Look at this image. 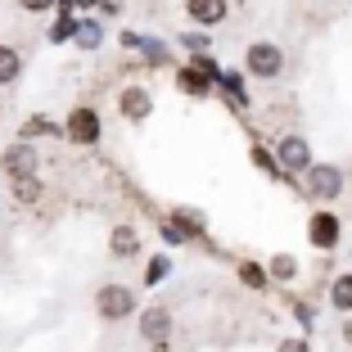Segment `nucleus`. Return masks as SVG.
<instances>
[{"instance_id": "f257e3e1", "label": "nucleus", "mask_w": 352, "mask_h": 352, "mask_svg": "<svg viewBox=\"0 0 352 352\" xmlns=\"http://www.w3.org/2000/svg\"><path fill=\"white\" fill-rule=\"evenodd\" d=\"M244 68H249L258 82H276V77L285 73V50H280L276 41H253L249 50H244Z\"/></svg>"}, {"instance_id": "f03ea898", "label": "nucleus", "mask_w": 352, "mask_h": 352, "mask_svg": "<svg viewBox=\"0 0 352 352\" xmlns=\"http://www.w3.org/2000/svg\"><path fill=\"white\" fill-rule=\"evenodd\" d=\"M95 311H100V321H126V316L135 311V294L126 289V285H100Z\"/></svg>"}, {"instance_id": "7ed1b4c3", "label": "nucleus", "mask_w": 352, "mask_h": 352, "mask_svg": "<svg viewBox=\"0 0 352 352\" xmlns=\"http://www.w3.org/2000/svg\"><path fill=\"white\" fill-rule=\"evenodd\" d=\"M302 176H307L311 199H339L343 195V167H334V163H311Z\"/></svg>"}, {"instance_id": "20e7f679", "label": "nucleus", "mask_w": 352, "mask_h": 352, "mask_svg": "<svg viewBox=\"0 0 352 352\" xmlns=\"http://www.w3.org/2000/svg\"><path fill=\"white\" fill-rule=\"evenodd\" d=\"M63 131H68L73 145H95V140H100V113H95V109H73Z\"/></svg>"}, {"instance_id": "39448f33", "label": "nucleus", "mask_w": 352, "mask_h": 352, "mask_svg": "<svg viewBox=\"0 0 352 352\" xmlns=\"http://www.w3.org/2000/svg\"><path fill=\"white\" fill-rule=\"evenodd\" d=\"M276 158H280L285 172H307L311 167V145L302 140V135H285V140L276 145Z\"/></svg>"}, {"instance_id": "423d86ee", "label": "nucleus", "mask_w": 352, "mask_h": 352, "mask_svg": "<svg viewBox=\"0 0 352 352\" xmlns=\"http://www.w3.org/2000/svg\"><path fill=\"white\" fill-rule=\"evenodd\" d=\"M118 109H122L126 122H145V118L154 113V100H149L145 86H126V91L118 95Z\"/></svg>"}, {"instance_id": "0eeeda50", "label": "nucleus", "mask_w": 352, "mask_h": 352, "mask_svg": "<svg viewBox=\"0 0 352 352\" xmlns=\"http://www.w3.org/2000/svg\"><path fill=\"white\" fill-rule=\"evenodd\" d=\"M140 334H145L149 343H167V334H172V311L167 307H145L140 311Z\"/></svg>"}, {"instance_id": "6e6552de", "label": "nucleus", "mask_w": 352, "mask_h": 352, "mask_svg": "<svg viewBox=\"0 0 352 352\" xmlns=\"http://www.w3.org/2000/svg\"><path fill=\"white\" fill-rule=\"evenodd\" d=\"M226 0H186V14L199 23V28H217L221 19H226Z\"/></svg>"}, {"instance_id": "1a4fd4ad", "label": "nucleus", "mask_w": 352, "mask_h": 352, "mask_svg": "<svg viewBox=\"0 0 352 352\" xmlns=\"http://www.w3.org/2000/svg\"><path fill=\"white\" fill-rule=\"evenodd\" d=\"M307 226H311L307 235H311L316 249H334V244H339V217H334V212H316Z\"/></svg>"}, {"instance_id": "9d476101", "label": "nucleus", "mask_w": 352, "mask_h": 352, "mask_svg": "<svg viewBox=\"0 0 352 352\" xmlns=\"http://www.w3.org/2000/svg\"><path fill=\"white\" fill-rule=\"evenodd\" d=\"M5 172L19 181V176H36V149L28 145V140H19V145L5 154Z\"/></svg>"}, {"instance_id": "9b49d317", "label": "nucleus", "mask_w": 352, "mask_h": 352, "mask_svg": "<svg viewBox=\"0 0 352 352\" xmlns=\"http://www.w3.org/2000/svg\"><path fill=\"white\" fill-rule=\"evenodd\" d=\"M23 73V54L14 45H0V86H14Z\"/></svg>"}, {"instance_id": "f8f14e48", "label": "nucleus", "mask_w": 352, "mask_h": 352, "mask_svg": "<svg viewBox=\"0 0 352 352\" xmlns=\"http://www.w3.org/2000/svg\"><path fill=\"white\" fill-rule=\"evenodd\" d=\"M109 249H113L118 258H131V253L140 249V235H135L131 226H113V235H109Z\"/></svg>"}, {"instance_id": "ddd939ff", "label": "nucleus", "mask_w": 352, "mask_h": 352, "mask_svg": "<svg viewBox=\"0 0 352 352\" xmlns=\"http://www.w3.org/2000/svg\"><path fill=\"white\" fill-rule=\"evenodd\" d=\"M330 302H334L339 311H352V276H339V280L330 285Z\"/></svg>"}, {"instance_id": "4468645a", "label": "nucleus", "mask_w": 352, "mask_h": 352, "mask_svg": "<svg viewBox=\"0 0 352 352\" xmlns=\"http://www.w3.org/2000/svg\"><path fill=\"white\" fill-rule=\"evenodd\" d=\"M14 199H19V204H36V199H41V181H36V176H19V181H14Z\"/></svg>"}, {"instance_id": "2eb2a0df", "label": "nucleus", "mask_w": 352, "mask_h": 352, "mask_svg": "<svg viewBox=\"0 0 352 352\" xmlns=\"http://www.w3.org/2000/svg\"><path fill=\"white\" fill-rule=\"evenodd\" d=\"M181 91H186V95H208V91H212V82H208L199 68H186V73H181Z\"/></svg>"}, {"instance_id": "dca6fc26", "label": "nucleus", "mask_w": 352, "mask_h": 352, "mask_svg": "<svg viewBox=\"0 0 352 352\" xmlns=\"http://www.w3.org/2000/svg\"><path fill=\"white\" fill-rule=\"evenodd\" d=\"M294 271H298V267H294V258H289V253H280V258H271V276H280V280H289Z\"/></svg>"}, {"instance_id": "f3484780", "label": "nucleus", "mask_w": 352, "mask_h": 352, "mask_svg": "<svg viewBox=\"0 0 352 352\" xmlns=\"http://www.w3.org/2000/svg\"><path fill=\"white\" fill-rule=\"evenodd\" d=\"M45 131H54V126L45 122V118H32V122L23 126V135H45Z\"/></svg>"}, {"instance_id": "a211bd4d", "label": "nucleus", "mask_w": 352, "mask_h": 352, "mask_svg": "<svg viewBox=\"0 0 352 352\" xmlns=\"http://www.w3.org/2000/svg\"><path fill=\"white\" fill-rule=\"evenodd\" d=\"M28 14H45V10H54V0H19Z\"/></svg>"}, {"instance_id": "6ab92c4d", "label": "nucleus", "mask_w": 352, "mask_h": 352, "mask_svg": "<svg viewBox=\"0 0 352 352\" xmlns=\"http://www.w3.org/2000/svg\"><path fill=\"white\" fill-rule=\"evenodd\" d=\"M280 352H311L307 339H280Z\"/></svg>"}, {"instance_id": "aec40b11", "label": "nucleus", "mask_w": 352, "mask_h": 352, "mask_svg": "<svg viewBox=\"0 0 352 352\" xmlns=\"http://www.w3.org/2000/svg\"><path fill=\"white\" fill-rule=\"evenodd\" d=\"M244 285H262V271L258 267H244Z\"/></svg>"}, {"instance_id": "412c9836", "label": "nucleus", "mask_w": 352, "mask_h": 352, "mask_svg": "<svg viewBox=\"0 0 352 352\" xmlns=\"http://www.w3.org/2000/svg\"><path fill=\"white\" fill-rule=\"evenodd\" d=\"M343 339H348V343H352V321H348V325H343Z\"/></svg>"}]
</instances>
